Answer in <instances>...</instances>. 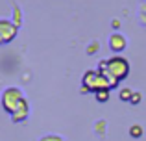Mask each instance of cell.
I'll return each mask as SVG.
<instances>
[{
    "label": "cell",
    "instance_id": "obj_1",
    "mask_svg": "<svg viewBox=\"0 0 146 141\" xmlns=\"http://www.w3.org/2000/svg\"><path fill=\"white\" fill-rule=\"evenodd\" d=\"M82 84H83V91H93V93H98V91H104V89H111L107 80L104 78V74L98 69L96 71H87L83 74Z\"/></svg>",
    "mask_w": 146,
    "mask_h": 141
},
{
    "label": "cell",
    "instance_id": "obj_2",
    "mask_svg": "<svg viewBox=\"0 0 146 141\" xmlns=\"http://www.w3.org/2000/svg\"><path fill=\"white\" fill-rule=\"evenodd\" d=\"M22 100H24V97H22V91L19 87H7L2 93V108L11 115L17 112V108L22 104Z\"/></svg>",
    "mask_w": 146,
    "mask_h": 141
},
{
    "label": "cell",
    "instance_id": "obj_3",
    "mask_svg": "<svg viewBox=\"0 0 146 141\" xmlns=\"http://www.w3.org/2000/svg\"><path fill=\"white\" fill-rule=\"evenodd\" d=\"M104 63H106V67L109 69V72L118 80V82L124 80L126 76H128V72H129V63L126 61L122 56H113V58L106 59Z\"/></svg>",
    "mask_w": 146,
    "mask_h": 141
},
{
    "label": "cell",
    "instance_id": "obj_4",
    "mask_svg": "<svg viewBox=\"0 0 146 141\" xmlns=\"http://www.w3.org/2000/svg\"><path fill=\"white\" fill-rule=\"evenodd\" d=\"M17 24H11L7 21H0V45H6L9 41H13V37L17 35Z\"/></svg>",
    "mask_w": 146,
    "mask_h": 141
},
{
    "label": "cell",
    "instance_id": "obj_5",
    "mask_svg": "<svg viewBox=\"0 0 146 141\" xmlns=\"http://www.w3.org/2000/svg\"><path fill=\"white\" fill-rule=\"evenodd\" d=\"M109 47H111V50H115V52H120V50H124L126 48V37L122 35V33H113V35L109 37Z\"/></svg>",
    "mask_w": 146,
    "mask_h": 141
},
{
    "label": "cell",
    "instance_id": "obj_6",
    "mask_svg": "<svg viewBox=\"0 0 146 141\" xmlns=\"http://www.w3.org/2000/svg\"><path fill=\"white\" fill-rule=\"evenodd\" d=\"M28 112H30V108H28V102L26 100H22V104L19 106L17 108V112L13 113V123H22V121L26 119V117H28Z\"/></svg>",
    "mask_w": 146,
    "mask_h": 141
},
{
    "label": "cell",
    "instance_id": "obj_7",
    "mask_svg": "<svg viewBox=\"0 0 146 141\" xmlns=\"http://www.w3.org/2000/svg\"><path fill=\"white\" fill-rule=\"evenodd\" d=\"M98 71H100V72L104 74V78L107 80V84H109V87H111V89L118 86V80H117V78H115V76H113V74L109 72V69L106 67V63H104V61H100V65H98Z\"/></svg>",
    "mask_w": 146,
    "mask_h": 141
},
{
    "label": "cell",
    "instance_id": "obj_8",
    "mask_svg": "<svg viewBox=\"0 0 146 141\" xmlns=\"http://www.w3.org/2000/svg\"><path fill=\"white\" fill-rule=\"evenodd\" d=\"M131 97H133V89H129V87H124V89L120 91V100L129 102V100H131Z\"/></svg>",
    "mask_w": 146,
    "mask_h": 141
},
{
    "label": "cell",
    "instance_id": "obj_9",
    "mask_svg": "<svg viewBox=\"0 0 146 141\" xmlns=\"http://www.w3.org/2000/svg\"><path fill=\"white\" fill-rule=\"evenodd\" d=\"M94 95H96V100H98V102H106L107 98H109V89L98 91V93H94Z\"/></svg>",
    "mask_w": 146,
    "mask_h": 141
},
{
    "label": "cell",
    "instance_id": "obj_10",
    "mask_svg": "<svg viewBox=\"0 0 146 141\" xmlns=\"http://www.w3.org/2000/svg\"><path fill=\"white\" fill-rule=\"evenodd\" d=\"M129 136H131V138H141V136H143V128H141L139 124L131 126L129 128Z\"/></svg>",
    "mask_w": 146,
    "mask_h": 141
},
{
    "label": "cell",
    "instance_id": "obj_11",
    "mask_svg": "<svg viewBox=\"0 0 146 141\" xmlns=\"http://www.w3.org/2000/svg\"><path fill=\"white\" fill-rule=\"evenodd\" d=\"M13 13H15V24H17V26H21V9H19L17 6H15Z\"/></svg>",
    "mask_w": 146,
    "mask_h": 141
},
{
    "label": "cell",
    "instance_id": "obj_12",
    "mask_svg": "<svg viewBox=\"0 0 146 141\" xmlns=\"http://www.w3.org/2000/svg\"><path fill=\"white\" fill-rule=\"evenodd\" d=\"M129 102H131V104H139L141 102V93H133V97H131Z\"/></svg>",
    "mask_w": 146,
    "mask_h": 141
},
{
    "label": "cell",
    "instance_id": "obj_13",
    "mask_svg": "<svg viewBox=\"0 0 146 141\" xmlns=\"http://www.w3.org/2000/svg\"><path fill=\"white\" fill-rule=\"evenodd\" d=\"M41 141H63V139L57 138V136H46V138H43Z\"/></svg>",
    "mask_w": 146,
    "mask_h": 141
},
{
    "label": "cell",
    "instance_id": "obj_14",
    "mask_svg": "<svg viewBox=\"0 0 146 141\" xmlns=\"http://www.w3.org/2000/svg\"><path fill=\"white\" fill-rule=\"evenodd\" d=\"M96 50H98V43H94V47H89V50H87V52L91 54V52H96Z\"/></svg>",
    "mask_w": 146,
    "mask_h": 141
}]
</instances>
